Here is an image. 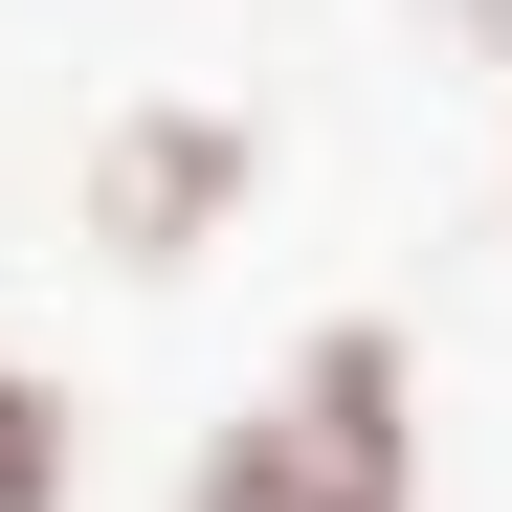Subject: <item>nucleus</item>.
Instances as JSON below:
<instances>
[{"label":"nucleus","instance_id":"nucleus-1","mask_svg":"<svg viewBox=\"0 0 512 512\" xmlns=\"http://www.w3.org/2000/svg\"><path fill=\"white\" fill-rule=\"evenodd\" d=\"M179 512H423V357H401L379 312L290 334V379H245L201 423Z\"/></svg>","mask_w":512,"mask_h":512},{"label":"nucleus","instance_id":"nucleus-2","mask_svg":"<svg viewBox=\"0 0 512 512\" xmlns=\"http://www.w3.org/2000/svg\"><path fill=\"white\" fill-rule=\"evenodd\" d=\"M223 223H245V112L134 90V112L90 134V245H112V268H201Z\"/></svg>","mask_w":512,"mask_h":512},{"label":"nucleus","instance_id":"nucleus-3","mask_svg":"<svg viewBox=\"0 0 512 512\" xmlns=\"http://www.w3.org/2000/svg\"><path fill=\"white\" fill-rule=\"evenodd\" d=\"M67 446H90V423H67V379L0 334V512H67Z\"/></svg>","mask_w":512,"mask_h":512}]
</instances>
